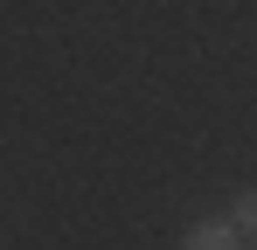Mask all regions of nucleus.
I'll return each mask as SVG.
<instances>
[{
	"instance_id": "obj_1",
	"label": "nucleus",
	"mask_w": 257,
	"mask_h": 250,
	"mask_svg": "<svg viewBox=\"0 0 257 250\" xmlns=\"http://www.w3.org/2000/svg\"><path fill=\"white\" fill-rule=\"evenodd\" d=\"M181 250H243V236H236L229 222H195V229L181 236Z\"/></svg>"
},
{
	"instance_id": "obj_2",
	"label": "nucleus",
	"mask_w": 257,
	"mask_h": 250,
	"mask_svg": "<svg viewBox=\"0 0 257 250\" xmlns=\"http://www.w3.org/2000/svg\"><path fill=\"white\" fill-rule=\"evenodd\" d=\"M229 229H236V236H257V188H243V195L229 202Z\"/></svg>"
},
{
	"instance_id": "obj_3",
	"label": "nucleus",
	"mask_w": 257,
	"mask_h": 250,
	"mask_svg": "<svg viewBox=\"0 0 257 250\" xmlns=\"http://www.w3.org/2000/svg\"><path fill=\"white\" fill-rule=\"evenodd\" d=\"M243 250H257V236H250V243H243Z\"/></svg>"
}]
</instances>
